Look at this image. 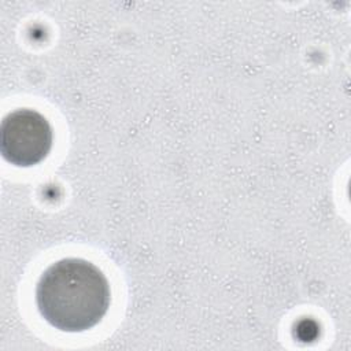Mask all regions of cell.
<instances>
[{
	"mask_svg": "<svg viewBox=\"0 0 351 351\" xmlns=\"http://www.w3.org/2000/svg\"><path fill=\"white\" fill-rule=\"evenodd\" d=\"M51 148L52 128L40 112L21 108L3 118L0 151L7 162L29 167L44 160Z\"/></svg>",
	"mask_w": 351,
	"mask_h": 351,
	"instance_id": "obj_2",
	"label": "cell"
},
{
	"mask_svg": "<svg viewBox=\"0 0 351 351\" xmlns=\"http://www.w3.org/2000/svg\"><path fill=\"white\" fill-rule=\"evenodd\" d=\"M111 302L103 271L82 258H64L52 263L36 287L41 317L55 329L84 332L97 325Z\"/></svg>",
	"mask_w": 351,
	"mask_h": 351,
	"instance_id": "obj_1",
	"label": "cell"
}]
</instances>
